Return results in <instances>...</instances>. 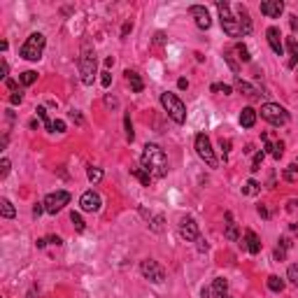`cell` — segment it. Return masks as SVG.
Listing matches in <instances>:
<instances>
[{"label": "cell", "mask_w": 298, "mask_h": 298, "mask_svg": "<svg viewBox=\"0 0 298 298\" xmlns=\"http://www.w3.org/2000/svg\"><path fill=\"white\" fill-rule=\"evenodd\" d=\"M259 215H261V217H265V219L271 217V215H268V210H265V205H259Z\"/></svg>", "instance_id": "obj_52"}, {"label": "cell", "mask_w": 298, "mask_h": 298, "mask_svg": "<svg viewBox=\"0 0 298 298\" xmlns=\"http://www.w3.org/2000/svg\"><path fill=\"white\" fill-rule=\"evenodd\" d=\"M196 154L207 163L210 168H217V156H215V149L210 144V138L205 135V133H198L196 135Z\"/></svg>", "instance_id": "obj_7"}, {"label": "cell", "mask_w": 298, "mask_h": 298, "mask_svg": "<svg viewBox=\"0 0 298 298\" xmlns=\"http://www.w3.org/2000/svg\"><path fill=\"white\" fill-rule=\"evenodd\" d=\"M289 280H291V284L293 287H298V263H293V265H289Z\"/></svg>", "instance_id": "obj_37"}, {"label": "cell", "mask_w": 298, "mask_h": 298, "mask_svg": "<svg viewBox=\"0 0 298 298\" xmlns=\"http://www.w3.org/2000/svg\"><path fill=\"white\" fill-rule=\"evenodd\" d=\"M100 75H103V77H100V84H103V86L107 88V86L112 84V75H110V70H103Z\"/></svg>", "instance_id": "obj_43"}, {"label": "cell", "mask_w": 298, "mask_h": 298, "mask_svg": "<svg viewBox=\"0 0 298 298\" xmlns=\"http://www.w3.org/2000/svg\"><path fill=\"white\" fill-rule=\"evenodd\" d=\"M42 203H44V212L56 215V212H61L63 207L70 203V193H68V191H54V193H49Z\"/></svg>", "instance_id": "obj_8"}, {"label": "cell", "mask_w": 298, "mask_h": 298, "mask_svg": "<svg viewBox=\"0 0 298 298\" xmlns=\"http://www.w3.org/2000/svg\"><path fill=\"white\" fill-rule=\"evenodd\" d=\"M149 228H152L154 233H161V231H163V217H161V215L152 217V224H149Z\"/></svg>", "instance_id": "obj_34"}, {"label": "cell", "mask_w": 298, "mask_h": 298, "mask_svg": "<svg viewBox=\"0 0 298 298\" xmlns=\"http://www.w3.org/2000/svg\"><path fill=\"white\" fill-rule=\"evenodd\" d=\"M161 105H163V110L168 112V116H170L175 124L187 122V107H184V103L177 98L175 94H170V91L161 94Z\"/></svg>", "instance_id": "obj_4"}, {"label": "cell", "mask_w": 298, "mask_h": 298, "mask_svg": "<svg viewBox=\"0 0 298 298\" xmlns=\"http://www.w3.org/2000/svg\"><path fill=\"white\" fill-rule=\"evenodd\" d=\"M177 86H180V88H189V82H187V79H180V82H177Z\"/></svg>", "instance_id": "obj_54"}, {"label": "cell", "mask_w": 298, "mask_h": 298, "mask_svg": "<svg viewBox=\"0 0 298 298\" xmlns=\"http://www.w3.org/2000/svg\"><path fill=\"white\" fill-rule=\"evenodd\" d=\"M284 12V3L282 0H263L261 3V14H265L268 19H277Z\"/></svg>", "instance_id": "obj_13"}, {"label": "cell", "mask_w": 298, "mask_h": 298, "mask_svg": "<svg viewBox=\"0 0 298 298\" xmlns=\"http://www.w3.org/2000/svg\"><path fill=\"white\" fill-rule=\"evenodd\" d=\"M198 249H200V252H205V249H207V243H205V240H200V237H198Z\"/></svg>", "instance_id": "obj_55"}, {"label": "cell", "mask_w": 298, "mask_h": 298, "mask_svg": "<svg viewBox=\"0 0 298 298\" xmlns=\"http://www.w3.org/2000/svg\"><path fill=\"white\" fill-rule=\"evenodd\" d=\"M51 131H56V133H66V122H61V119H56V122H54V126H51Z\"/></svg>", "instance_id": "obj_44"}, {"label": "cell", "mask_w": 298, "mask_h": 298, "mask_svg": "<svg viewBox=\"0 0 298 298\" xmlns=\"http://www.w3.org/2000/svg\"><path fill=\"white\" fill-rule=\"evenodd\" d=\"M47 243H51V245H61V237H58V235H51V237H47Z\"/></svg>", "instance_id": "obj_50"}, {"label": "cell", "mask_w": 298, "mask_h": 298, "mask_svg": "<svg viewBox=\"0 0 298 298\" xmlns=\"http://www.w3.org/2000/svg\"><path fill=\"white\" fill-rule=\"evenodd\" d=\"M0 212H3L5 219H12V217L17 215V212H14V205H12L7 198H0Z\"/></svg>", "instance_id": "obj_26"}, {"label": "cell", "mask_w": 298, "mask_h": 298, "mask_svg": "<svg viewBox=\"0 0 298 298\" xmlns=\"http://www.w3.org/2000/svg\"><path fill=\"white\" fill-rule=\"evenodd\" d=\"M140 273H142L149 282H154V284H161V282L166 280V271H163L154 259H144L142 263H140Z\"/></svg>", "instance_id": "obj_9"}, {"label": "cell", "mask_w": 298, "mask_h": 298, "mask_svg": "<svg viewBox=\"0 0 298 298\" xmlns=\"http://www.w3.org/2000/svg\"><path fill=\"white\" fill-rule=\"evenodd\" d=\"M245 245H247L249 254H259L261 252V240L254 231H245Z\"/></svg>", "instance_id": "obj_18"}, {"label": "cell", "mask_w": 298, "mask_h": 298, "mask_svg": "<svg viewBox=\"0 0 298 298\" xmlns=\"http://www.w3.org/2000/svg\"><path fill=\"white\" fill-rule=\"evenodd\" d=\"M79 205H82L84 212H98L100 205H103V200H100V196L96 191H86V193H82Z\"/></svg>", "instance_id": "obj_12"}, {"label": "cell", "mask_w": 298, "mask_h": 298, "mask_svg": "<svg viewBox=\"0 0 298 298\" xmlns=\"http://www.w3.org/2000/svg\"><path fill=\"white\" fill-rule=\"evenodd\" d=\"M265 38H268V44H271V49L275 51L277 56H282V51H284V42H282L280 28L271 26V28H268V31H265Z\"/></svg>", "instance_id": "obj_14"}, {"label": "cell", "mask_w": 298, "mask_h": 298, "mask_svg": "<svg viewBox=\"0 0 298 298\" xmlns=\"http://www.w3.org/2000/svg\"><path fill=\"white\" fill-rule=\"evenodd\" d=\"M124 75H126L128 84H131V91H133V94H140V91H142V88H144V82H142V77H140V75H138V72H135V70H126V72H124Z\"/></svg>", "instance_id": "obj_19"}, {"label": "cell", "mask_w": 298, "mask_h": 298, "mask_svg": "<svg viewBox=\"0 0 298 298\" xmlns=\"http://www.w3.org/2000/svg\"><path fill=\"white\" fill-rule=\"evenodd\" d=\"M70 221L75 224V228H77L79 233L86 228V224H84V219H82V215H79V212H72V215H70Z\"/></svg>", "instance_id": "obj_31"}, {"label": "cell", "mask_w": 298, "mask_h": 298, "mask_svg": "<svg viewBox=\"0 0 298 298\" xmlns=\"http://www.w3.org/2000/svg\"><path fill=\"white\" fill-rule=\"evenodd\" d=\"M96 68H98V58H96V51L91 47L88 40H84L82 44V54H79V75H82V84L91 86L96 79Z\"/></svg>", "instance_id": "obj_2"}, {"label": "cell", "mask_w": 298, "mask_h": 298, "mask_svg": "<svg viewBox=\"0 0 298 298\" xmlns=\"http://www.w3.org/2000/svg\"><path fill=\"white\" fill-rule=\"evenodd\" d=\"M86 177H88V182H100V180H103V170H100V168H94V166H91V168H88V170H86Z\"/></svg>", "instance_id": "obj_30"}, {"label": "cell", "mask_w": 298, "mask_h": 298, "mask_svg": "<svg viewBox=\"0 0 298 298\" xmlns=\"http://www.w3.org/2000/svg\"><path fill=\"white\" fill-rule=\"evenodd\" d=\"M19 79H21L23 86H31V84L38 82V72H35V70H26V72H21V75H19Z\"/></svg>", "instance_id": "obj_27"}, {"label": "cell", "mask_w": 298, "mask_h": 298, "mask_svg": "<svg viewBox=\"0 0 298 298\" xmlns=\"http://www.w3.org/2000/svg\"><path fill=\"white\" fill-rule=\"evenodd\" d=\"M259 191H261V189H259V184H256L254 180H249V182L243 187V193H247V196H256Z\"/></svg>", "instance_id": "obj_33"}, {"label": "cell", "mask_w": 298, "mask_h": 298, "mask_svg": "<svg viewBox=\"0 0 298 298\" xmlns=\"http://www.w3.org/2000/svg\"><path fill=\"white\" fill-rule=\"evenodd\" d=\"M263 142H265V149L273 154V159H282V154H284V144H282V142L273 144L271 140H268V135H263Z\"/></svg>", "instance_id": "obj_24"}, {"label": "cell", "mask_w": 298, "mask_h": 298, "mask_svg": "<svg viewBox=\"0 0 298 298\" xmlns=\"http://www.w3.org/2000/svg\"><path fill=\"white\" fill-rule=\"evenodd\" d=\"M35 112H38V116H40V119H42L44 128H49V131H51V126H54V122H49V116H47V110H44V107H38V110H35Z\"/></svg>", "instance_id": "obj_36"}, {"label": "cell", "mask_w": 298, "mask_h": 298, "mask_svg": "<svg viewBox=\"0 0 298 298\" xmlns=\"http://www.w3.org/2000/svg\"><path fill=\"white\" fill-rule=\"evenodd\" d=\"M180 235L187 240V243H193V240H198V224H196V219L193 217H184L182 221H180Z\"/></svg>", "instance_id": "obj_11"}, {"label": "cell", "mask_w": 298, "mask_h": 298, "mask_svg": "<svg viewBox=\"0 0 298 298\" xmlns=\"http://www.w3.org/2000/svg\"><path fill=\"white\" fill-rule=\"evenodd\" d=\"M212 91H215V94H224V96H231L233 94V88L228 86V84H212Z\"/></svg>", "instance_id": "obj_35"}, {"label": "cell", "mask_w": 298, "mask_h": 298, "mask_svg": "<svg viewBox=\"0 0 298 298\" xmlns=\"http://www.w3.org/2000/svg\"><path fill=\"white\" fill-rule=\"evenodd\" d=\"M237 23H240L243 35L252 33V19H249V12H247V7L245 5H237Z\"/></svg>", "instance_id": "obj_15"}, {"label": "cell", "mask_w": 298, "mask_h": 298, "mask_svg": "<svg viewBox=\"0 0 298 298\" xmlns=\"http://www.w3.org/2000/svg\"><path fill=\"white\" fill-rule=\"evenodd\" d=\"M131 31H133V23H126V26H124V31H122V38H126Z\"/></svg>", "instance_id": "obj_48"}, {"label": "cell", "mask_w": 298, "mask_h": 298, "mask_svg": "<svg viewBox=\"0 0 298 298\" xmlns=\"http://www.w3.org/2000/svg\"><path fill=\"white\" fill-rule=\"evenodd\" d=\"M200 296H203V298H212V291H210V289H207V287H203V291H200Z\"/></svg>", "instance_id": "obj_53"}, {"label": "cell", "mask_w": 298, "mask_h": 298, "mask_svg": "<svg viewBox=\"0 0 298 298\" xmlns=\"http://www.w3.org/2000/svg\"><path fill=\"white\" fill-rule=\"evenodd\" d=\"M131 175L138 177L140 182H142V187H149V184H152V180H154V177H152V172H149L144 166H133L131 168Z\"/></svg>", "instance_id": "obj_21"}, {"label": "cell", "mask_w": 298, "mask_h": 298, "mask_svg": "<svg viewBox=\"0 0 298 298\" xmlns=\"http://www.w3.org/2000/svg\"><path fill=\"white\" fill-rule=\"evenodd\" d=\"M124 128H126V140H128V142H133V138H135V133H133L131 114H126V116H124Z\"/></svg>", "instance_id": "obj_32"}, {"label": "cell", "mask_w": 298, "mask_h": 298, "mask_svg": "<svg viewBox=\"0 0 298 298\" xmlns=\"http://www.w3.org/2000/svg\"><path fill=\"white\" fill-rule=\"evenodd\" d=\"M42 212H44V203H38V205L33 207V217H40Z\"/></svg>", "instance_id": "obj_46"}, {"label": "cell", "mask_w": 298, "mask_h": 298, "mask_svg": "<svg viewBox=\"0 0 298 298\" xmlns=\"http://www.w3.org/2000/svg\"><path fill=\"white\" fill-rule=\"evenodd\" d=\"M44 44H47V38H44L42 33H31L26 42L21 44L19 54H21V58H26V61H40V58H42V51H44Z\"/></svg>", "instance_id": "obj_3"}, {"label": "cell", "mask_w": 298, "mask_h": 298, "mask_svg": "<svg viewBox=\"0 0 298 298\" xmlns=\"http://www.w3.org/2000/svg\"><path fill=\"white\" fill-rule=\"evenodd\" d=\"M226 237H228V240H237V237H240L237 224L233 221V215H231V212H226Z\"/></svg>", "instance_id": "obj_23"}, {"label": "cell", "mask_w": 298, "mask_h": 298, "mask_svg": "<svg viewBox=\"0 0 298 298\" xmlns=\"http://www.w3.org/2000/svg\"><path fill=\"white\" fill-rule=\"evenodd\" d=\"M233 51H235V54H237V58H240V61H243V63H249V61H252V56H249V49H247V47H245L243 42H235V47H233Z\"/></svg>", "instance_id": "obj_25"}, {"label": "cell", "mask_w": 298, "mask_h": 298, "mask_svg": "<svg viewBox=\"0 0 298 298\" xmlns=\"http://www.w3.org/2000/svg\"><path fill=\"white\" fill-rule=\"evenodd\" d=\"M154 42H156V44H163V42H166V35H163V33H156V40H154Z\"/></svg>", "instance_id": "obj_51"}, {"label": "cell", "mask_w": 298, "mask_h": 298, "mask_svg": "<svg viewBox=\"0 0 298 298\" xmlns=\"http://www.w3.org/2000/svg\"><path fill=\"white\" fill-rule=\"evenodd\" d=\"M254 124H256V110L254 107H245V110L240 112V126L254 128Z\"/></svg>", "instance_id": "obj_20"}, {"label": "cell", "mask_w": 298, "mask_h": 298, "mask_svg": "<svg viewBox=\"0 0 298 298\" xmlns=\"http://www.w3.org/2000/svg\"><path fill=\"white\" fill-rule=\"evenodd\" d=\"M284 44H287L289 56H291L287 66L289 68H296V63H298V38H287V42H284Z\"/></svg>", "instance_id": "obj_22"}, {"label": "cell", "mask_w": 298, "mask_h": 298, "mask_svg": "<svg viewBox=\"0 0 298 298\" xmlns=\"http://www.w3.org/2000/svg\"><path fill=\"white\" fill-rule=\"evenodd\" d=\"M21 100H23L21 91H12V96H10V103H12V105H21Z\"/></svg>", "instance_id": "obj_41"}, {"label": "cell", "mask_w": 298, "mask_h": 298, "mask_svg": "<svg viewBox=\"0 0 298 298\" xmlns=\"http://www.w3.org/2000/svg\"><path fill=\"white\" fill-rule=\"evenodd\" d=\"M235 88H237V91H240L243 96H247L249 100H259V98H261L259 91H256V88L252 86L249 82H245V79H240V77H235Z\"/></svg>", "instance_id": "obj_16"}, {"label": "cell", "mask_w": 298, "mask_h": 298, "mask_svg": "<svg viewBox=\"0 0 298 298\" xmlns=\"http://www.w3.org/2000/svg\"><path fill=\"white\" fill-rule=\"evenodd\" d=\"M7 70H10V66H7V61H3V68H0V72H3V79H7Z\"/></svg>", "instance_id": "obj_49"}, {"label": "cell", "mask_w": 298, "mask_h": 298, "mask_svg": "<svg viewBox=\"0 0 298 298\" xmlns=\"http://www.w3.org/2000/svg\"><path fill=\"white\" fill-rule=\"evenodd\" d=\"M261 163H263V152H256L254 154V161H252V170H261Z\"/></svg>", "instance_id": "obj_40"}, {"label": "cell", "mask_w": 298, "mask_h": 298, "mask_svg": "<svg viewBox=\"0 0 298 298\" xmlns=\"http://www.w3.org/2000/svg\"><path fill=\"white\" fill-rule=\"evenodd\" d=\"M224 58H226V63L231 66V70H233V72H237V70H240V66H237V63H235V58H233V51H224Z\"/></svg>", "instance_id": "obj_39"}, {"label": "cell", "mask_w": 298, "mask_h": 298, "mask_svg": "<svg viewBox=\"0 0 298 298\" xmlns=\"http://www.w3.org/2000/svg\"><path fill=\"white\" fill-rule=\"evenodd\" d=\"M10 159H3L0 161V177H7V172H10Z\"/></svg>", "instance_id": "obj_42"}, {"label": "cell", "mask_w": 298, "mask_h": 298, "mask_svg": "<svg viewBox=\"0 0 298 298\" xmlns=\"http://www.w3.org/2000/svg\"><path fill=\"white\" fill-rule=\"evenodd\" d=\"M289 23H291L293 31H298V17H296V14H291V17H289Z\"/></svg>", "instance_id": "obj_47"}, {"label": "cell", "mask_w": 298, "mask_h": 298, "mask_svg": "<svg viewBox=\"0 0 298 298\" xmlns=\"http://www.w3.org/2000/svg\"><path fill=\"white\" fill-rule=\"evenodd\" d=\"M189 14L193 17V21H196V26H198L200 31H207V28L212 26L210 12L205 10L203 5H191V7H189Z\"/></svg>", "instance_id": "obj_10"}, {"label": "cell", "mask_w": 298, "mask_h": 298, "mask_svg": "<svg viewBox=\"0 0 298 298\" xmlns=\"http://www.w3.org/2000/svg\"><path fill=\"white\" fill-rule=\"evenodd\" d=\"M296 170H298V166L296 163H291V166L284 170V180H287V182H293V180H296Z\"/></svg>", "instance_id": "obj_38"}, {"label": "cell", "mask_w": 298, "mask_h": 298, "mask_svg": "<svg viewBox=\"0 0 298 298\" xmlns=\"http://www.w3.org/2000/svg\"><path fill=\"white\" fill-rule=\"evenodd\" d=\"M105 105L107 107H116V105H119V100H116L114 96H105Z\"/></svg>", "instance_id": "obj_45"}, {"label": "cell", "mask_w": 298, "mask_h": 298, "mask_svg": "<svg viewBox=\"0 0 298 298\" xmlns=\"http://www.w3.org/2000/svg\"><path fill=\"white\" fill-rule=\"evenodd\" d=\"M268 289H271V291H275V293H280L282 289H284V280H280L277 275H271V277H268Z\"/></svg>", "instance_id": "obj_28"}, {"label": "cell", "mask_w": 298, "mask_h": 298, "mask_svg": "<svg viewBox=\"0 0 298 298\" xmlns=\"http://www.w3.org/2000/svg\"><path fill=\"white\" fill-rule=\"evenodd\" d=\"M289 247H291V243H289L287 237H282V240H280V247L275 249V259H277V261L284 259V256H287V249H289Z\"/></svg>", "instance_id": "obj_29"}, {"label": "cell", "mask_w": 298, "mask_h": 298, "mask_svg": "<svg viewBox=\"0 0 298 298\" xmlns=\"http://www.w3.org/2000/svg\"><path fill=\"white\" fill-rule=\"evenodd\" d=\"M261 116H263L268 124H273V126H284V124H289V112L282 105H277V103H265V105H261Z\"/></svg>", "instance_id": "obj_6"}, {"label": "cell", "mask_w": 298, "mask_h": 298, "mask_svg": "<svg viewBox=\"0 0 298 298\" xmlns=\"http://www.w3.org/2000/svg\"><path fill=\"white\" fill-rule=\"evenodd\" d=\"M217 12H219V21H221V28H224V33L231 35V38H240L243 35V31H240V23H237V19L231 14V7H228V3H217Z\"/></svg>", "instance_id": "obj_5"}, {"label": "cell", "mask_w": 298, "mask_h": 298, "mask_svg": "<svg viewBox=\"0 0 298 298\" xmlns=\"http://www.w3.org/2000/svg\"><path fill=\"white\" fill-rule=\"evenodd\" d=\"M210 291H212V298H226V293H228V282L224 280V277H215V282H212Z\"/></svg>", "instance_id": "obj_17"}, {"label": "cell", "mask_w": 298, "mask_h": 298, "mask_svg": "<svg viewBox=\"0 0 298 298\" xmlns=\"http://www.w3.org/2000/svg\"><path fill=\"white\" fill-rule=\"evenodd\" d=\"M70 116H72V119H75V122H77V124H82V116H79V114H77V112H75V110L70 112Z\"/></svg>", "instance_id": "obj_56"}, {"label": "cell", "mask_w": 298, "mask_h": 298, "mask_svg": "<svg viewBox=\"0 0 298 298\" xmlns=\"http://www.w3.org/2000/svg\"><path fill=\"white\" fill-rule=\"evenodd\" d=\"M142 166L152 172V177H166L168 175V156L166 152L154 142H147L142 149Z\"/></svg>", "instance_id": "obj_1"}]
</instances>
